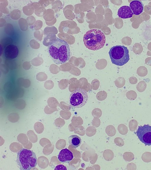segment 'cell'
<instances>
[{
	"mask_svg": "<svg viewBox=\"0 0 151 170\" xmlns=\"http://www.w3.org/2000/svg\"><path fill=\"white\" fill-rule=\"evenodd\" d=\"M126 96L129 100L133 101L136 99L137 95L135 91L134 90H130L127 92Z\"/></svg>",
	"mask_w": 151,
	"mask_h": 170,
	"instance_id": "13",
	"label": "cell"
},
{
	"mask_svg": "<svg viewBox=\"0 0 151 170\" xmlns=\"http://www.w3.org/2000/svg\"><path fill=\"white\" fill-rule=\"evenodd\" d=\"M130 6L134 14L136 15L141 14L143 11V5L141 1H132L130 3Z\"/></svg>",
	"mask_w": 151,
	"mask_h": 170,
	"instance_id": "9",
	"label": "cell"
},
{
	"mask_svg": "<svg viewBox=\"0 0 151 170\" xmlns=\"http://www.w3.org/2000/svg\"><path fill=\"white\" fill-rule=\"evenodd\" d=\"M19 53L17 47L13 44H10L4 49V55L5 57L9 60L14 59L16 58Z\"/></svg>",
	"mask_w": 151,
	"mask_h": 170,
	"instance_id": "7",
	"label": "cell"
},
{
	"mask_svg": "<svg viewBox=\"0 0 151 170\" xmlns=\"http://www.w3.org/2000/svg\"><path fill=\"white\" fill-rule=\"evenodd\" d=\"M148 73L147 69L144 67H141L139 68L137 71L138 74L141 77L145 76Z\"/></svg>",
	"mask_w": 151,
	"mask_h": 170,
	"instance_id": "14",
	"label": "cell"
},
{
	"mask_svg": "<svg viewBox=\"0 0 151 170\" xmlns=\"http://www.w3.org/2000/svg\"><path fill=\"white\" fill-rule=\"evenodd\" d=\"M129 82L132 84H136L138 82L137 78L134 77H132L129 79Z\"/></svg>",
	"mask_w": 151,
	"mask_h": 170,
	"instance_id": "19",
	"label": "cell"
},
{
	"mask_svg": "<svg viewBox=\"0 0 151 170\" xmlns=\"http://www.w3.org/2000/svg\"><path fill=\"white\" fill-rule=\"evenodd\" d=\"M37 161L35 153L33 151L23 148L17 153V162L20 170L31 169L36 167Z\"/></svg>",
	"mask_w": 151,
	"mask_h": 170,
	"instance_id": "3",
	"label": "cell"
},
{
	"mask_svg": "<svg viewBox=\"0 0 151 170\" xmlns=\"http://www.w3.org/2000/svg\"><path fill=\"white\" fill-rule=\"evenodd\" d=\"M141 158L143 161L145 162L148 163L151 162V153L145 152L142 155Z\"/></svg>",
	"mask_w": 151,
	"mask_h": 170,
	"instance_id": "17",
	"label": "cell"
},
{
	"mask_svg": "<svg viewBox=\"0 0 151 170\" xmlns=\"http://www.w3.org/2000/svg\"><path fill=\"white\" fill-rule=\"evenodd\" d=\"M69 142L73 148H76L80 145L82 140L80 137L77 135H72L69 137Z\"/></svg>",
	"mask_w": 151,
	"mask_h": 170,
	"instance_id": "11",
	"label": "cell"
},
{
	"mask_svg": "<svg viewBox=\"0 0 151 170\" xmlns=\"http://www.w3.org/2000/svg\"><path fill=\"white\" fill-rule=\"evenodd\" d=\"M138 123L134 119L131 120L129 123V127L130 130L131 131H135L137 127Z\"/></svg>",
	"mask_w": 151,
	"mask_h": 170,
	"instance_id": "16",
	"label": "cell"
},
{
	"mask_svg": "<svg viewBox=\"0 0 151 170\" xmlns=\"http://www.w3.org/2000/svg\"><path fill=\"white\" fill-rule=\"evenodd\" d=\"M54 170H67L66 167L62 164H59L56 166Z\"/></svg>",
	"mask_w": 151,
	"mask_h": 170,
	"instance_id": "20",
	"label": "cell"
},
{
	"mask_svg": "<svg viewBox=\"0 0 151 170\" xmlns=\"http://www.w3.org/2000/svg\"><path fill=\"white\" fill-rule=\"evenodd\" d=\"M73 158V153L66 148L62 150L58 156L59 161L63 163H69Z\"/></svg>",
	"mask_w": 151,
	"mask_h": 170,
	"instance_id": "8",
	"label": "cell"
},
{
	"mask_svg": "<svg viewBox=\"0 0 151 170\" xmlns=\"http://www.w3.org/2000/svg\"><path fill=\"white\" fill-rule=\"evenodd\" d=\"M83 41L85 46L89 49L96 51L104 47L106 43V37L101 30L92 29L85 34Z\"/></svg>",
	"mask_w": 151,
	"mask_h": 170,
	"instance_id": "2",
	"label": "cell"
},
{
	"mask_svg": "<svg viewBox=\"0 0 151 170\" xmlns=\"http://www.w3.org/2000/svg\"><path fill=\"white\" fill-rule=\"evenodd\" d=\"M129 53L127 47L118 45L111 48L109 53L113 64L122 66L126 64L130 60Z\"/></svg>",
	"mask_w": 151,
	"mask_h": 170,
	"instance_id": "4",
	"label": "cell"
},
{
	"mask_svg": "<svg viewBox=\"0 0 151 170\" xmlns=\"http://www.w3.org/2000/svg\"><path fill=\"white\" fill-rule=\"evenodd\" d=\"M48 51L50 58L57 65L64 64L71 58L69 45L65 41L58 37L48 46Z\"/></svg>",
	"mask_w": 151,
	"mask_h": 170,
	"instance_id": "1",
	"label": "cell"
},
{
	"mask_svg": "<svg viewBox=\"0 0 151 170\" xmlns=\"http://www.w3.org/2000/svg\"><path fill=\"white\" fill-rule=\"evenodd\" d=\"M134 14L130 7L124 6L121 7L118 10V15L123 19H127L132 17Z\"/></svg>",
	"mask_w": 151,
	"mask_h": 170,
	"instance_id": "10",
	"label": "cell"
},
{
	"mask_svg": "<svg viewBox=\"0 0 151 170\" xmlns=\"http://www.w3.org/2000/svg\"><path fill=\"white\" fill-rule=\"evenodd\" d=\"M88 99L87 92L83 89L78 88L71 94L69 103L72 107L80 108L87 103Z\"/></svg>",
	"mask_w": 151,
	"mask_h": 170,
	"instance_id": "5",
	"label": "cell"
},
{
	"mask_svg": "<svg viewBox=\"0 0 151 170\" xmlns=\"http://www.w3.org/2000/svg\"><path fill=\"white\" fill-rule=\"evenodd\" d=\"M136 133L142 142L146 146L151 145V126L146 125L139 126Z\"/></svg>",
	"mask_w": 151,
	"mask_h": 170,
	"instance_id": "6",
	"label": "cell"
},
{
	"mask_svg": "<svg viewBox=\"0 0 151 170\" xmlns=\"http://www.w3.org/2000/svg\"><path fill=\"white\" fill-rule=\"evenodd\" d=\"M130 166V168L129 169L131 170H136V165L133 163H131L130 164H129Z\"/></svg>",
	"mask_w": 151,
	"mask_h": 170,
	"instance_id": "21",
	"label": "cell"
},
{
	"mask_svg": "<svg viewBox=\"0 0 151 170\" xmlns=\"http://www.w3.org/2000/svg\"><path fill=\"white\" fill-rule=\"evenodd\" d=\"M55 35H49L45 37L43 43L44 46H49L56 39Z\"/></svg>",
	"mask_w": 151,
	"mask_h": 170,
	"instance_id": "12",
	"label": "cell"
},
{
	"mask_svg": "<svg viewBox=\"0 0 151 170\" xmlns=\"http://www.w3.org/2000/svg\"><path fill=\"white\" fill-rule=\"evenodd\" d=\"M147 87L146 83L143 81H140L138 84L136 88L139 92H143L146 89Z\"/></svg>",
	"mask_w": 151,
	"mask_h": 170,
	"instance_id": "15",
	"label": "cell"
},
{
	"mask_svg": "<svg viewBox=\"0 0 151 170\" xmlns=\"http://www.w3.org/2000/svg\"><path fill=\"white\" fill-rule=\"evenodd\" d=\"M125 160L127 161L130 162L133 160L134 159V156L133 153L131 152L126 153Z\"/></svg>",
	"mask_w": 151,
	"mask_h": 170,
	"instance_id": "18",
	"label": "cell"
}]
</instances>
